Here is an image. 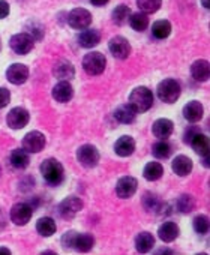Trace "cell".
<instances>
[{
	"instance_id": "cell-27",
	"label": "cell",
	"mask_w": 210,
	"mask_h": 255,
	"mask_svg": "<svg viewBox=\"0 0 210 255\" xmlns=\"http://www.w3.org/2000/svg\"><path fill=\"white\" fill-rule=\"evenodd\" d=\"M56 230H57V225H56L54 219L50 216H44V218L38 219V222H36V231L44 237L53 236L56 233Z\"/></svg>"
},
{
	"instance_id": "cell-24",
	"label": "cell",
	"mask_w": 210,
	"mask_h": 255,
	"mask_svg": "<svg viewBox=\"0 0 210 255\" xmlns=\"http://www.w3.org/2000/svg\"><path fill=\"white\" fill-rule=\"evenodd\" d=\"M155 246V237L153 234L147 233V231H143L140 233L137 237H135V249L141 254H147L153 249Z\"/></svg>"
},
{
	"instance_id": "cell-7",
	"label": "cell",
	"mask_w": 210,
	"mask_h": 255,
	"mask_svg": "<svg viewBox=\"0 0 210 255\" xmlns=\"http://www.w3.org/2000/svg\"><path fill=\"white\" fill-rule=\"evenodd\" d=\"M45 144H47V138L39 131H32L26 134L23 138V149L27 153H39L44 150Z\"/></svg>"
},
{
	"instance_id": "cell-3",
	"label": "cell",
	"mask_w": 210,
	"mask_h": 255,
	"mask_svg": "<svg viewBox=\"0 0 210 255\" xmlns=\"http://www.w3.org/2000/svg\"><path fill=\"white\" fill-rule=\"evenodd\" d=\"M158 98L162 101V102H167V104H173L176 102L179 98H180V93H182V89H180V84L173 80V78H165L164 81H161L158 84Z\"/></svg>"
},
{
	"instance_id": "cell-38",
	"label": "cell",
	"mask_w": 210,
	"mask_h": 255,
	"mask_svg": "<svg viewBox=\"0 0 210 255\" xmlns=\"http://www.w3.org/2000/svg\"><path fill=\"white\" fill-rule=\"evenodd\" d=\"M143 204H144L146 210H149V212H159L162 209V206H164L162 201L153 194H146L144 200H143Z\"/></svg>"
},
{
	"instance_id": "cell-46",
	"label": "cell",
	"mask_w": 210,
	"mask_h": 255,
	"mask_svg": "<svg viewBox=\"0 0 210 255\" xmlns=\"http://www.w3.org/2000/svg\"><path fill=\"white\" fill-rule=\"evenodd\" d=\"M0 176H2V167H0Z\"/></svg>"
},
{
	"instance_id": "cell-31",
	"label": "cell",
	"mask_w": 210,
	"mask_h": 255,
	"mask_svg": "<svg viewBox=\"0 0 210 255\" xmlns=\"http://www.w3.org/2000/svg\"><path fill=\"white\" fill-rule=\"evenodd\" d=\"M171 33V23L167 21V20H159L156 23H153L152 26V35L156 38V39H165L168 38Z\"/></svg>"
},
{
	"instance_id": "cell-6",
	"label": "cell",
	"mask_w": 210,
	"mask_h": 255,
	"mask_svg": "<svg viewBox=\"0 0 210 255\" xmlns=\"http://www.w3.org/2000/svg\"><path fill=\"white\" fill-rule=\"evenodd\" d=\"M77 161L84 168H95L99 162V152L92 144H84L77 150Z\"/></svg>"
},
{
	"instance_id": "cell-18",
	"label": "cell",
	"mask_w": 210,
	"mask_h": 255,
	"mask_svg": "<svg viewBox=\"0 0 210 255\" xmlns=\"http://www.w3.org/2000/svg\"><path fill=\"white\" fill-rule=\"evenodd\" d=\"M203 114H204V108L203 104L198 101H191L183 107V117L191 123L200 122L203 119Z\"/></svg>"
},
{
	"instance_id": "cell-1",
	"label": "cell",
	"mask_w": 210,
	"mask_h": 255,
	"mask_svg": "<svg viewBox=\"0 0 210 255\" xmlns=\"http://www.w3.org/2000/svg\"><path fill=\"white\" fill-rule=\"evenodd\" d=\"M153 101H155V98H153L152 90L146 86H140L131 92L128 104L134 108L135 113H146L152 108Z\"/></svg>"
},
{
	"instance_id": "cell-36",
	"label": "cell",
	"mask_w": 210,
	"mask_h": 255,
	"mask_svg": "<svg viewBox=\"0 0 210 255\" xmlns=\"http://www.w3.org/2000/svg\"><path fill=\"white\" fill-rule=\"evenodd\" d=\"M162 5V0H137V6L144 14H155L159 11Z\"/></svg>"
},
{
	"instance_id": "cell-34",
	"label": "cell",
	"mask_w": 210,
	"mask_h": 255,
	"mask_svg": "<svg viewBox=\"0 0 210 255\" xmlns=\"http://www.w3.org/2000/svg\"><path fill=\"white\" fill-rule=\"evenodd\" d=\"M129 15H131L129 6H126V5H119L117 8H114V11H113V14H111V18H113V23H114V24L123 26V24L128 21Z\"/></svg>"
},
{
	"instance_id": "cell-20",
	"label": "cell",
	"mask_w": 210,
	"mask_h": 255,
	"mask_svg": "<svg viewBox=\"0 0 210 255\" xmlns=\"http://www.w3.org/2000/svg\"><path fill=\"white\" fill-rule=\"evenodd\" d=\"M192 167H194L192 159L188 158V156H185V155L176 156V158L173 159V162H171V168H173L174 174H177V176H180V177L188 176V174L192 171Z\"/></svg>"
},
{
	"instance_id": "cell-19",
	"label": "cell",
	"mask_w": 210,
	"mask_h": 255,
	"mask_svg": "<svg viewBox=\"0 0 210 255\" xmlns=\"http://www.w3.org/2000/svg\"><path fill=\"white\" fill-rule=\"evenodd\" d=\"M191 75L194 80L200 81V83H204L209 80L210 77V65L207 60L204 59H200V60H195L191 66Z\"/></svg>"
},
{
	"instance_id": "cell-33",
	"label": "cell",
	"mask_w": 210,
	"mask_h": 255,
	"mask_svg": "<svg viewBox=\"0 0 210 255\" xmlns=\"http://www.w3.org/2000/svg\"><path fill=\"white\" fill-rule=\"evenodd\" d=\"M173 149H171V144L167 141V140H159L158 143L153 144L152 147V153L155 158L158 159H167L170 155H171Z\"/></svg>"
},
{
	"instance_id": "cell-30",
	"label": "cell",
	"mask_w": 210,
	"mask_h": 255,
	"mask_svg": "<svg viewBox=\"0 0 210 255\" xmlns=\"http://www.w3.org/2000/svg\"><path fill=\"white\" fill-rule=\"evenodd\" d=\"M164 174V167L159 164V162H149L146 167H144V171H143V176L146 180L149 182H156L162 177Z\"/></svg>"
},
{
	"instance_id": "cell-17",
	"label": "cell",
	"mask_w": 210,
	"mask_h": 255,
	"mask_svg": "<svg viewBox=\"0 0 210 255\" xmlns=\"http://www.w3.org/2000/svg\"><path fill=\"white\" fill-rule=\"evenodd\" d=\"M53 75L59 80L69 81L75 77V68L68 60H59L53 68Z\"/></svg>"
},
{
	"instance_id": "cell-43",
	"label": "cell",
	"mask_w": 210,
	"mask_h": 255,
	"mask_svg": "<svg viewBox=\"0 0 210 255\" xmlns=\"http://www.w3.org/2000/svg\"><path fill=\"white\" fill-rule=\"evenodd\" d=\"M110 2V0H90V3L95 5V6H104V5H107Z\"/></svg>"
},
{
	"instance_id": "cell-10",
	"label": "cell",
	"mask_w": 210,
	"mask_h": 255,
	"mask_svg": "<svg viewBox=\"0 0 210 255\" xmlns=\"http://www.w3.org/2000/svg\"><path fill=\"white\" fill-rule=\"evenodd\" d=\"M29 120H30V114L23 107L12 108L6 117V123L9 128H12V129H23L24 126H27Z\"/></svg>"
},
{
	"instance_id": "cell-37",
	"label": "cell",
	"mask_w": 210,
	"mask_h": 255,
	"mask_svg": "<svg viewBox=\"0 0 210 255\" xmlns=\"http://www.w3.org/2000/svg\"><path fill=\"white\" fill-rule=\"evenodd\" d=\"M194 230L197 234H201V236H206L209 233V228H210V222H209V216L206 215H198L194 218Z\"/></svg>"
},
{
	"instance_id": "cell-21",
	"label": "cell",
	"mask_w": 210,
	"mask_h": 255,
	"mask_svg": "<svg viewBox=\"0 0 210 255\" xmlns=\"http://www.w3.org/2000/svg\"><path fill=\"white\" fill-rule=\"evenodd\" d=\"M114 152L122 156V158H126V156H131L134 152H135V141L132 137L129 135H123L120 137L116 143H114Z\"/></svg>"
},
{
	"instance_id": "cell-26",
	"label": "cell",
	"mask_w": 210,
	"mask_h": 255,
	"mask_svg": "<svg viewBox=\"0 0 210 255\" xmlns=\"http://www.w3.org/2000/svg\"><path fill=\"white\" fill-rule=\"evenodd\" d=\"M189 144H191V147L195 150V153H198V155H201V156L207 155L209 150H210L209 138H207V135H204L203 132L195 134V135L192 137V140L189 141Z\"/></svg>"
},
{
	"instance_id": "cell-45",
	"label": "cell",
	"mask_w": 210,
	"mask_h": 255,
	"mask_svg": "<svg viewBox=\"0 0 210 255\" xmlns=\"http://www.w3.org/2000/svg\"><path fill=\"white\" fill-rule=\"evenodd\" d=\"M0 254H11V251L9 249H6V248H0Z\"/></svg>"
},
{
	"instance_id": "cell-13",
	"label": "cell",
	"mask_w": 210,
	"mask_h": 255,
	"mask_svg": "<svg viewBox=\"0 0 210 255\" xmlns=\"http://www.w3.org/2000/svg\"><path fill=\"white\" fill-rule=\"evenodd\" d=\"M83 201L78 197H68L59 204V212L62 218L65 219H72L81 209H83Z\"/></svg>"
},
{
	"instance_id": "cell-44",
	"label": "cell",
	"mask_w": 210,
	"mask_h": 255,
	"mask_svg": "<svg viewBox=\"0 0 210 255\" xmlns=\"http://www.w3.org/2000/svg\"><path fill=\"white\" fill-rule=\"evenodd\" d=\"M201 3H203V6H204L206 9H209V8H210V3H209V0H201Z\"/></svg>"
},
{
	"instance_id": "cell-2",
	"label": "cell",
	"mask_w": 210,
	"mask_h": 255,
	"mask_svg": "<svg viewBox=\"0 0 210 255\" xmlns=\"http://www.w3.org/2000/svg\"><path fill=\"white\" fill-rule=\"evenodd\" d=\"M41 174L44 180L51 186H59L65 180V168L54 158H48L41 164Z\"/></svg>"
},
{
	"instance_id": "cell-42",
	"label": "cell",
	"mask_w": 210,
	"mask_h": 255,
	"mask_svg": "<svg viewBox=\"0 0 210 255\" xmlns=\"http://www.w3.org/2000/svg\"><path fill=\"white\" fill-rule=\"evenodd\" d=\"M9 15V3L5 0H0V20H3Z\"/></svg>"
},
{
	"instance_id": "cell-23",
	"label": "cell",
	"mask_w": 210,
	"mask_h": 255,
	"mask_svg": "<svg viewBox=\"0 0 210 255\" xmlns=\"http://www.w3.org/2000/svg\"><path fill=\"white\" fill-rule=\"evenodd\" d=\"M77 41H78V44H80L83 48H93V47H96V45L101 42V35H99L98 30L87 29V30H83V32L77 36Z\"/></svg>"
},
{
	"instance_id": "cell-22",
	"label": "cell",
	"mask_w": 210,
	"mask_h": 255,
	"mask_svg": "<svg viewBox=\"0 0 210 255\" xmlns=\"http://www.w3.org/2000/svg\"><path fill=\"white\" fill-rule=\"evenodd\" d=\"M179 234H180V230H179V227H177V224H174V222H164L159 228H158V236H159V239L162 240V242H165V243H171V242H174L177 237H179Z\"/></svg>"
},
{
	"instance_id": "cell-32",
	"label": "cell",
	"mask_w": 210,
	"mask_h": 255,
	"mask_svg": "<svg viewBox=\"0 0 210 255\" xmlns=\"http://www.w3.org/2000/svg\"><path fill=\"white\" fill-rule=\"evenodd\" d=\"M131 27L137 32H143L147 29L149 26V18H147V14L144 12H135V14H131L129 18H128Z\"/></svg>"
},
{
	"instance_id": "cell-14",
	"label": "cell",
	"mask_w": 210,
	"mask_h": 255,
	"mask_svg": "<svg viewBox=\"0 0 210 255\" xmlns=\"http://www.w3.org/2000/svg\"><path fill=\"white\" fill-rule=\"evenodd\" d=\"M6 78L15 86L24 84L29 78V68L23 63H14L6 69Z\"/></svg>"
},
{
	"instance_id": "cell-15",
	"label": "cell",
	"mask_w": 210,
	"mask_h": 255,
	"mask_svg": "<svg viewBox=\"0 0 210 255\" xmlns=\"http://www.w3.org/2000/svg\"><path fill=\"white\" fill-rule=\"evenodd\" d=\"M51 95H53L54 101H57V102H60V104H66V102H69V101L72 99V96H74V89H72V86H71L69 81L60 80V81L53 87Z\"/></svg>"
},
{
	"instance_id": "cell-12",
	"label": "cell",
	"mask_w": 210,
	"mask_h": 255,
	"mask_svg": "<svg viewBox=\"0 0 210 255\" xmlns=\"http://www.w3.org/2000/svg\"><path fill=\"white\" fill-rule=\"evenodd\" d=\"M137 188H138V182L135 177H131V176H125L122 179L117 180L116 183V194L119 198H131L135 192H137Z\"/></svg>"
},
{
	"instance_id": "cell-25",
	"label": "cell",
	"mask_w": 210,
	"mask_h": 255,
	"mask_svg": "<svg viewBox=\"0 0 210 255\" xmlns=\"http://www.w3.org/2000/svg\"><path fill=\"white\" fill-rule=\"evenodd\" d=\"M135 116L137 113L134 111V108L129 105V104H123V105H119L114 111V119L123 125H129L135 120Z\"/></svg>"
},
{
	"instance_id": "cell-5",
	"label": "cell",
	"mask_w": 210,
	"mask_h": 255,
	"mask_svg": "<svg viewBox=\"0 0 210 255\" xmlns=\"http://www.w3.org/2000/svg\"><path fill=\"white\" fill-rule=\"evenodd\" d=\"M9 45L12 48L14 53L20 54V56H24V54H29L33 47H35V38L27 33V32H23V33H17L11 38L9 41Z\"/></svg>"
},
{
	"instance_id": "cell-8",
	"label": "cell",
	"mask_w": 210,
	"mask_h": 255,
	"mask_svg": "<svg viewBox=\"0 0 210 255\" xmlns=\"http://www.w3.org/2000/svg\"><path fill=\"white\" fill-rule=\"evenodd\" d=\"M92 23V14L84 8L72 9L68 15V24L75 30H84Z\"/></svg>"
},
{
	"instance_id": "cell-11",
	"label": "cell",
	"mask_w": 210,
	"mask_h": 255,
	"mask_svg": "<svg viewBox=\"0 0 210 255\" xmlns=\"http://www.w3.org/2000/svg\"><path fill=\"white\" fill-rule=\"evenodd\" d=\"M108 48H110V53L116 57V59H120V60H125L129 57L131 54V45H129V41L123 36H114L110 39V44H108Z\"/></svg>"
},
{
	"instance_id": "cell-35",
	"label": "cell",
	"mask_w": 210,
	"mask_h": 255,
	"mask_svg": "<svg viewBox=\"0 0 210 255\" xmlns=\"http://www.w3.org/2000/svg\"><path fill=\"white\" fill-rule=\"evenodd\" d=\"M177 210L180 212V213H189V212H192L194 210V207H195V200H194V197L192 195H189V194H183V195H180L179 198H177Z\"/></svg>"
},
{
	"instance_id": "cell-4",
	"label": "cell",
	"mask_w": 210,
	"mask_h": 255,
	"mask_svg": "<svg viewBox=\"0 0 210 255\" xmlns=\"http://www.w3.org/2000/svg\"><path fill=\"white\" fill-rule=\"evenodd\" d=\"M105 66H107V59L99 51L87 53L83 59V69L86 71V74L92 77L101 75L105 71Z\"/></svg>"
},
{
	"instance_id": "cell-41",
	"label": "cell",
	"mask_w": 210,
	"mask_h": 255,
	"mask_svg": "<svg viewBox=\"0 0 210 255\" xmlns=\"http://www.w3.org/2000/svg\"><path fill=\"white\" fill-rule=\"evenodd\" d=\"M198 132H201V129L198 126H189L188 129L185 131V135H183V141L186 143V144H189V141L192 140V137L195 135V134H198Z\"/></svg>"
},
{
	"instance_id": "cell-16",
	"label": "cell",
	"mask_w": 210,
	"mask_h": 255,
	"mask_svg": "<svg viewBox=\"0 0 210 255\" xmlns=\"http://www.w3.org/2000/svg\"><path fill=\"white\" fill-rule=\"evenodd\" d=\"M174 131V125L170 119H158L153 126H152V132L156 138L159 140H167Z\"/></svg>"
},
{
	"instance_id": "cell-40",
	"label": "cell",
	"mask_w": 210,
	"mask_h": 255,
	"mask_svg": "<svg viewBox=\"0 0 210 255\" xmlns=\"http://www.w3.org/2000/svg\"><path fill=\"white\" fill-rule=\"evenodd\" d=\"M11 101V93L8 89L0 87V108H5Z\"/></svg>"
},
{
	"instance_id": "cell-28",
	"label": "cell",
	"mask_w": 210,
	"mask_h": 255,
	"mask_svg": "<svg viewBox=\"0 0 210 255\" xmlns=\"http://www.w3.org/2000/svg\"><path fill=\"white\" fill-rule=\"evenodd\" d=\"M9 159H11L12 167L18 168V170H24V168H27L29 164H30L29 153H27L24 149H15V150H12Z\"/></svg>"
},
{
	"instance_id": "cell-29",
	"label": "cell",
	"mask_w": 210,
	"mask_h": 255,
	"mask_svg": "<svg viewBox=\"0 0 210 255\" xmlns=\"http://www.w3.org/2000/svg\"><path fill=\"white\" fill-rule=\"evenodd\" d=\"M95 246V237L89 233H77L75 242H74V249L80 251V252H89L92 248Z\"/></svg>"
},
{
	"instance_id": "cell-9",
	"label": "cell",
	"mask_w": 210,
	"mask_h": 255,
	"mask_svg": "<svg viewBox=\"0 0 210 255\" xmlns=\"http://www.w3.org/2000/svg\"><path fill=\"white\" fill-rule=\"evenodd\" d=\"M33 215V207L29 203H17L12 206L9 216L15 225H26Z\"/></svg>"
},
{
	"instance_id": "cell-39",
	"label": "cell",
	"mask_w": 210,
	"mask_h": 255,
	"mask_svg": "<svg viewBox=\"0 0 210 255\" xmlns=\"http://www.w3.org/2000/svg\"><path fill=\"white\" fill-rule=\"evenodd\" d=\"M75 237H77V231H74V230L66 231V233L62 236V246H63L65 249H74Z\"/></svg>"
}]
</instances>
